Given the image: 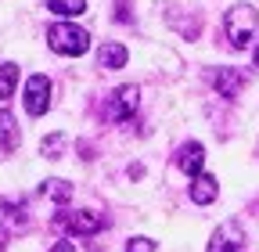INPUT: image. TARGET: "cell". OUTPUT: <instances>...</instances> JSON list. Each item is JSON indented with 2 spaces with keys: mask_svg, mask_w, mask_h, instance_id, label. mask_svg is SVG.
<instances>
[{
  "mask_svg": "<svg viewBox=\"0 0 259 252\" xmlns=\"http://www.w3.org/2000/svg\"><path fill=\"white\" fill-rule=\"evenodd\" d=\"M223 33H227V40H231L234 51H245L259 33V11L252 4H234L223 15Z\"/></svg>",
  "mask_w": 259,
  "mask_h": 252,
  "instance_id": "1",
  "label": "cell"
},
{
  "mask_svg": "<svg viewBox=\"0 0 259 252\" xmlns=\"http://www.w3.org/2000/svg\"><path fill=\"white\" fill-rule=\"evenodd\" d=\"M47 47L54 54H65V58H79V54L90 51V33L72 25V22H54L47 29Z\"/></svg>",
  "mask_w": 259,
  "mask_h": 252,
  "instance_id": "2",
  "label": "cell"
},
{
  "mask_svg": "<svg viewBox=\"0 0 259 252\" xmlns=\"http://www.w3.org/2000/svg\"><path fill=\"white\" fill-rule=\"evenodd\" d=\"M51 224L58 231H65V234H97V231L108 224V216L105 213H94V209H76V213L61 209V213H54Z\"/></svg>",
  "mask_w": 259,
  "mask_h": 252,
  "instance_id": "3",
  "label": "cell"
},
{
  "mask_svg": "<svg viewBox=\"0 0 259 252\" xmlns=\"http://www.w3.org/2000/svg\"><path fill=\"white\" fill-rule=\"evenodd\" d=\"M137 101H141V90H137L134 83L115 87L112 98H108V105H105V115H108L112 122H130V119H134V112H137Z\"/></svg>",
  "mask_w": 259,
  "mask_h": 252,
  "instance_id": "4",
  "label": "cell"
},
{
  "mask_svg": "<svg viewBox=\"0 0 259 252\" xmlns=\"http://www.w3.org/2000/svg\"><path fill=\"white\" fill-rule=\"evenodd\" d=\"M241 245H245V231H241V224L227 220V224H220V227L212 231L205 252H241Z\"/></svg>",
  "mask_w": 259,
  "mask_h": 252,
  "instance_id": "5",
  "label": "cell"
},
{
  "mask_svg": "<svg viewBox=\"0 0 259 252\" xmlns=\"http://www.w3.org/2000/svg\"><path fill=\"white\" fill-rule=\"evenodd\" d=\"M51 108V79L47 76H29L25 83V112L29 115H44Z\"/></svg>",
  "mask_w": 259,
  "mask_h": 252,
  "instance_id": "6",
  "label": "cell"
},
{
  "mask_svg": "<svg viewBox=\"0 0 259 252\" xmlns=\"http://www.w3.org/2000/svg\"><path fill=\"white\" fill-rule=\"evenodd\" d=\"M209 83L220 90V98L234 101L238 94H241V87L248 83V72L245 69H216V72H209Z\"/></svg>",
  "mask_w": 259,
  "mask_h": 252,
  "instance_id": "7",
  "label": "cell"
},
{
  "mask_svg": "<svg viewBox=\"0 0 259 252\" xmlns=\"http://www.w3.org/2000/svg\"><path fill=\"white\" fill-rule=\"evenodd\" d=\"M177 166H180L187 177H198V173H202V166H205V148H202L198 141L180 144V151H177Z\"/></svg>",
  "mask_w": 259,
  "mask_h": 252,
  "instance_id": "8",
  "label": "cell"
},
{
  "mask_svg": "<svg viewBox=\"0 0 259 252\" xmlns=\"http://www.w3.org/2000/svg\"><path fill=\"white\" fill-rule=\"evenodd\" d=\"M216 195H220V184L212 173H198L191 180V202L194 205H209V202H216Z\"/></svg>",
  "mask_w": 259,
  "mask_h": 252,
  "instance_id": "9",
  "label": "cell"
},
{
  "mask_svg": "<svg viewBox=\"0 0 259 252\" xmlns=\"http://www.w3.org/2000/svg\"><path fill=\"white\" fill-rule=\"evenodd\" d=\"M18 141H22V134H18V126H15V115L8 108H0V151L11 155L18 148Z\"/></svg>",
  "mask_w": 259,
  "mask_h": 252,
  "instance_id": "10",
  "label": "cell"
},
{
  "mask_svg": "<svg viewBox=\"0 0 259 252\" xmlns=\"http://www.w3.org/2000/svg\"><path fill=\"white\" fill-rule=\"evenodd\" d=\"M126 58H130V54H126L122 44H105L101 51H97V65L112 72V69H122V65H126Z\"/></svg>",
  "mask_w": 259,
  "mask_h": 252,
  "instance_id": "11",
  "label": "cell"
},
{
  "mask_svg": "<svg viewBox=\"0 0 259 252\" xmlns=\"http://www.w3.org/2000/svg\"><path fill=\"white\" fill-rule=\"evenodd\" d=\"M15 87H18V65L15 61H4V65H0V101L11 98Z\"/></svg>",
  "mask_w": 259,
  "mask_h": 252,
  "instance_id": "12",
  "label": "cell"
},
{
  "mask_svg": "<svg viewBox=\"0 0 259 252\" xmlns=\"http://www.w3.org/2000/svg\"><path fill=\"white\" fill-rule=\"evenodd\" d=\"M47 8L61 18H76V15L87 11V0H47Z\"/></svg>",
  "mask_w": 259,
  "mask_h": 252,
  "instance_id": "13",
  "label": "cell"
},
{
  "mask_svg": "<svg viewBox=\"0 0 259 252\" xmlns=\"http://www.w3.org/2000/svg\"><path fill=\"white\" fill-rule=\"evenodd\" d=\"M44 195H51L58 205H65V202L72 198V184L69 180H58V177L54 180H44Z\"/></svg>",
  "mask_w": 259,
  "mask_h": 252,
  "instance_id": "14",
  "label": "cell"
},
{
  "mask_svg": "<svg viewBox=\"0 0 259 252\" xmlns=\"http://www.w3.org/2000/svg\"><path fill=\"white\" fill-rule=\"evenodd\" d=\"M61 148H65V137L61 134H51L44 141V155H47V159H61Z\"/></svg>",
  "mask_w": 259,
  "mask_h": 252,
  "instance_id": "15",
  "label": "cell"
},
{
  "mask_svg": "<svg viewBox=\"0 0 259 252\" xmlns=\"http://www.w3.org/2000/svg\"><path fill=\"white\" fill-rule=\"evenodd\" d=\"M126 252H155V241L151 238H130Z\"/></svg>",
  "mask_w": 259,
  "mask_h": 252,
  "instance_id": "16",
  "label": "cell"
},
{
  "mask_svg": "<svg viewBox=\"0 0 259 252\" xmlns=\"http://www.w3.org/2000/svg\"><path fill=\"white\" fill-rule=\"evenodd\" d=\"M51 252H76V241H58Z\"/></svg>",
  "mask_w": 259,
  "mask_h": 252,
  "instance_id": "17",
  "label": "cell"
},
{
  "mask_svg": "<svg viewBox=\"0 0 259 252\" xmlns=\"http://www.w3.org/2000/svg\"><path fill=\"white\" fill-rule=\"evenodd\" d=\"M252 61H255V69H259V44H255V54H252Z\"/></svg>",
  "mask_w": 259,
  "mask_h": 252,
  "instance_id": "18",
  "label": "cell"
}]
</instances>
